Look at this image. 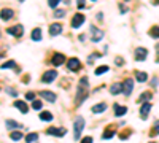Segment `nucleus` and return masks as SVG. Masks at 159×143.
I'll return each mask as SVG.
<instances>
[{"label": "nucleus", "instance_id": "31", "mask_svg": "<svg viewBox=\"0 0 159 143\" xmlns=\"http://www.w3.org/2000/svg\"><path fill=\"white\" fill-rule=\"evenodd\" d=\"M113 134H115V129H110V130H107V132L103 134V138H105V140H107V138H111V137H113Z\"/></svg>", "mask_w": 159, "mask_h": 143}, {"label": "nucleus", "instance_id": "38", "mask_svg": "<svg viewBox=\"0 0 159 143\" xmlns=\"http://www.w3.org/2000/svg\"><path fill=\"white\" fill-rule=\"evenodd\" d=\"M119 11H121V13H127V6H121Z\"/></svg>", "mask_w": 159, "mask_h": 143}, {"label": "nucleus", "instance_id": "24", "mask_svg": "<svg viewBox=\"0 0 159 143\" xmlns=\"http://www.w3.org/2000/svg\"><path fill=\"white\" fill-rule=\"evenodd\" d=\"M116 108V111H115V115L116 116H123L124 113H126V107H119V105H115Z\"/></svg>", "mask_w": 159, "mask_h": 143}, {"label": "nucleus", "instance_id": "6", "mask_svg": "<svg viewBox=\"0 0 159 143\" xmlns=\"http://www.w3.org/2000/svg\"><path fill=\"white\" fill-rule=\"evenodd\" d=\"M22 32H24V29H22V26H13L10 27V29H6V33H10V35H14V37H21Z\"/></svg>", "mask_w": 159, "mask_h": 143}, {"label": "nucleus", "instance_id": "26", "mask_svg": "<svg viewBox=\"0 0 159 143\" xmlns=\"http://www.w3.org/2000/svg\"><path fill=\"white\" fill-rule=\"evenodd\" d=\"M10 138L13 142H18V140H21V138H22V134L21 132H11L10 134Z\"/></svg>", "mask_w": 159, "mask_h": 143}, {"label": "nucleus", "instance_id": "35", "mask_svg": "<svg viewBox=\"0 0 159 143\" xmlns=\"http://www.w3.org/2000/svg\"><path fill=\"white\" fill-rule=\"evenodd\" d=\"M26 99H27V100H34V99H35V94H34V92H27V94H26Z\"/></svg>", "mask_w": 159, "mask_h": 143}, {"label": "nucleus", "instance_id": "33", "mask_svg": "<svg viewBox=\"0 0 159 143\" xmlns=\"http://www.w3.org/2000/svg\"><path fill=\"white\" fill-rule=\"evenodd\" d=\"M64 14H65V11H64V10H57V11H54V16H56V18H62Z\"/></svg>", "mask_w": 159, "mask_h": 143}, {"label": "nucleus", "instance_id": "23", "mask_svg": "<svg viewBox=\"0 0 159 143\" xmlns=\"http://www.w3.org/2000/svg\"><path fill=\"white\" fill-rule=\"evenodd\" d=\"M150 35L153 38H159V27L158 26H154V27H151V29H150Z\"/></svg>", "mask_w": 159, "mask_h": 143}, {"label": "nucleus", "instance_id": "22", "mask_svg": "<svg viewBox=\"0 0 159 143\" xmlns=\"http://www.w3.org/2000/svg\"><path fill=\"white\" fill-rule=\"evenodd\" d=\"M6 127H8V129H19V122H16V121H13V119H8V121H6Z\"/></svg>", "mask_w": 159, "mask_h": 143}, {"label": "nucleus", "instance_id": "28", "mask_svg": "<svg viewBox=\"0 0 159 143\" xmlns=\"http://www.w3.org/2000/svg\"><path fill=\"white\" fill-rule=\"evenodd\" d=\"M13 67H16L14 60H10V62H5V64H2V68H13Z\"/></svg>", "mask_w": 159, "mask_h": 143}, {"label": "nucleus", "instance_id": "40", "mask_svg": "<svg viewBox=\"0 0 159 143\" xmlns=\"http://www.w3.org/2000/svg\"><path fill=\"white\" fill-rule=\"evenodd\" d=\"M92 2H96V0H92Z\"/></svg>", "mask_w": 159, "mask_h": 143}, {"label": "nucleus", "instance_id": "42", "mask_svg": "<svg viewBox=\"0 0 159 143\" xmlns=\"http://www.w3.org/2000/svg\"><path fill=\"white\" fill-rule=\"evenodd\" d=\"M158 3H159V0H158Z\"/></svg>", "mask_w": 159, "mask_h": 143}, {"label": "nucleus", "instance_id": "12", "mask_svg": "<svg viewBox=\"0 0 159 143\" xmlns=\"http://www.w3.org/2000/svg\"><path fill=\"white\" fill-rule=\"evenodd\" d=\"M91 30H92V33H94V35H92V41H100L103 38V32L102 30H99V29H96V27H91Z\"/></svg>", "mask_w": 159, "mask_h": 143}, {"label": "nucleus", "instance_id": "41", "mask_svg": "<svg viewBox=\"0 0 159 143\" xmlns=\"http://www.w3.org/2000/svg\"><path fill=\"white\" fill-rule=\"evenodd\" d=\"M151 143H154V142H151Z\"/></svg>", "mask_w": 159, "mask_h": 143}, {"label": "nucleus", "instance_id": "34", "mask_svg": "<svg viewBox=\"0 0 159 143\" xmlns=\"http://www.w3.org/2000/svg\"><path fill=\"white\" fill-rule=\"evenodd\" d=\"M154 134H159V122H156V124H154V130L151 132V137H154Z\"/></svg>", "mask_w": 159, "mask_h": 143}, {"label": "nucleus", "instance_id": "5", "mask_svg": "<svg viewBox=\"0 0 159 143\" xmlns=\"http://www.w3.org/2000/svg\"><path fill=\"white\" fill-rule=\"evenodd\" d=\"M56 78H57V72L48 70V72H45L43 76H41V81H43V83H51V81H54Z\"/></svg>", "mask_w": 159, "mask_h": 143}, {"label": "nucleus", "instance_id": "9", "mask_svg": "<svg viewBox=\"0 0 159 143\" xmlns=\"http://www.w3.org/2000/svg\"><path fill=\"white\" fill-rule=\"evenodd\" d=\"M48 135H56V137H64L65 135V129H57V127H49L46 130Z\"/></svg>", "mask_w": 159, "mask_h": 143}, {"label": "nucleus", "instance_id": "20", "mask_svg": "<svg viewBox=\"0 0 159 143\" xmlns=\"http://www.w3.org/2000/svg\"><path fill=\"white\" fill-rule=\"evenodd\" d=\"M123 91V84H113V86L110 88V92L113 95H116V94H119V92Z\"/></svg>", "mask_w": 159, "mask_h": 143}, {"label": "nucleus", "instance_id": "2", "mask_svg": "<svg viewBox=\"0 0 159 143\" xmlns=\"http://www.w3.org/2000/svg\"><path fill=\"white\" fill-rule=\"evenodd\" d=\"M83 127H84V119L81 118V116H78L75 119V130H73V138L75 140H80V137H81V130H83Z\"/></svg>", "mask_w": 159, "mask_h": 143}, {"label": "nucleus", "instance_id": "3", "mask_svg": "<svg viewBox=\"0 0 159 143\" xmlns=\"http://www.w3.org/2000/svg\"><path fill=\"white\" fill-rule=\"evenodd\" d=\"M146 56H148V49L142 48V46H138V48L135 49V60L142 62V60H145V59H146Z\"/></svg>", "mask_w": 159, "mask_h": 143}, {"label": "nucleus", "instance_id": "8", "mask_svg": "<svg viewBox=\"0 0 159 143\" xmlns=\"http://www.w3.org/2000/svg\"><path fill=\"white\" fill-rule=\"evenodd\" d=\"M132 88H134V80L127 78L126 81H124V84H123V92H124V95H130V91H132Z\"/></svg>", "mask_w": 159, "mask_h": 143}, {"label": "nucleus", "instance_id": "30", "mask_svg": "<svg viewBox=\"0 0 159 143\" xmlns=\"http://www.w3.org/2000/svg\"><path fill=\"white\" fill-rule=\"evenodd\" d=\"M59 3H61V0H48V5L51 6V8H56Z\"/></svg>", "mask_w": 159, "mask_h": 143}, {"label": "nucleus", "instance_id": "18", "mask_svg": "<svg viewBox=\"0 0 159 143\" xmlns=\"http://www.w3.org/2000/svg\"><path fill=\"white\" fill-rule=\"evenodd\" d=\"M30 37H32L34 41H40L41 40V30L38 29V27H37V29H34L32 30V35H30Z\"/></svg>", "mask_w": 159, "mask_h": 143}, {"label": "nucleus", "instance_id": "29", "mask_svg": "<svg viewBox=\"0 0 159 143\" xmlns=\"http://www.w3.org/2000/svg\"><path fill=\"white\" fill-rule=\"evenodd\" d=\"M150 97H151V92H143V94H142V97L138 99V102H143V100H148Z\"/></svg>", "mask_w": 159, "mask_h": 143}, {"label": "nucleus", "instance_id": "7", "mask_svg": "<svg viewBox=\"0 0 159 143\" xmlns=\"http://www.w3.org/2000/svg\"><path fill=\"white\" fill-rule=\"evenodd\" d=\"M84 21H86V19H84V16L81 13L75 14V16H73V21H72V27H73V29H78L80 26H83Z\"/></svg>", "mask_w": 159, "mask_h": 143}, {"label": "nucleus", "instance_id": "39", "mask_svg": "<svg viewBox=\"0 0 159 143\" xmlns=\"http://www.w3.org/2000/svg\"><path fill=\"white\" fill-rule=\"evenodd\" d=\"M156 53H158V59H156V60L159 62V46H156Z\"/></svg>", "mask_w": 159, "mask_h": 143}, {"label": "nucleus", "instance_id": "15", "mask_svg": "<svg viewBox=\"0 0 159 143\" xmlns=\"http://www.w3.org/2000/svg\"><path fill=\"white\" fill-rule=\"evenodd\" d=\"M14 107L19 108V110H21V113H24V115L29 111V108H27V105L22 102V100H16V102H14Z\"/></svg>", "mask_w": 159, "mask_h": 143}, {"label": "nucleus", "instance_id": "36", "mask_svg": "<svg viewBox=\"0 0 159 143\" xmlns=\"http://www.w3.org/2000/svg\"><path fill=\"white\" fill-rule=\"evenodd\" d=\"M83 8H84V0H78V10L81 11Z\"/></svg>", "mask_w": 159, "mask_h": 143}, {"label": "nucleus", "instance_id": "10", "mask_svg": "<svg viewBox=\"0 0 159 143\" xmlns=\"http://www.w3.org/2000/svg\"><path fill=\"white\" fill-rule=\"evenodd\" d=\"M51 62H53L54 65H57V67H59V65H62V64L65 62V56H64V54H61V53H56V54L53 56V60H51Z\"/></svg>", "mask_w": 159, "mask_h": 143}, {"label": "nucleus", "instance_id": "13", "mask_svg": "<svg viewBox=\"0 0 159 143\" xmlns=\"http://www.w3.org/2000/svg\"><path fill=\"white\" fill-rule=\"evenodd\" d=\"M13 10H10V8H5V10H2L0 11V18L3 19V21H8V19L13 18Z\"/></svg>", "mask_w": 159, "mask_h": 143}, {"label": "nucleus", "instance_id": "16", "mask_svg": "<svg viewBox=\"0 0 159 143\" xmlns=\"http://www.w3.org/2000/svg\"><path fill=\"white\" fill-rule=\"evenodd\" d=\"M135 78H137L138 83H145V81L148 80V75H146L145 72H135Z\"/></svg>", "mask_w": 159, "mask_h": 143}, {"label": "nucleus", "instance_id": "4", "mask_svg": "<svg viewBox=\"0 0 159 143\" xmlns=\"http://www.w3.org/2000/svg\"><path fill=\"white\" fill-rule=\"evenodd\" d=\"M67 67H68V70H70V72H78L80 67H81V62L76 59V57H72V59L67 62Z\"/></svg>", "mask_w": 159, "mask_h": 143}, {"label": "nucleus", "instance_id": "17", "mask_svg": "<svg viewBox=\"0 0 159 143\" xmlns=\"http://www.w3.org/2000/svg\"><path fill=\"white\" fill-rule=\"evenodd\" d=\"M150 110H151V103H145V105L142 107V110H140V115H142V118H143V119H145L146 116H148Z\"/></svg>", "mask_w": 159, "mask_h": 143}, {"label": "nucleus", "instance_id": "25", "mask_svg": "<svg viewBox=\"0 0 159 143\" xmlns=\"http://www.w3.org/2000/svg\"><path fill=\"white\" fill-rule=\"evenodd\" d=\"M110 68H108V65H102V67H97L96 68V75H103L105 72H108Z\"/></svg>", "mask_w": 159, "mask_h": 143}, {"label": "nucleus", "instance_id": "37", "mask_svg": "<svg viewBox=\"0 0 159 143\" xmlns=\"http://www.w3.org/2000/svg\"><path fill=\"white\" fill-rule=\"evenodd\" d=\"M81 143H92V138L91 137H84L83 140H81Z\"/></svg>", "mask_w": 159, "mask_h": 143}, {"label": "nucleus", "instance_id": "14", "mask_svg": "<svg viewBox=\"0 0 159 143\" xmlns=\"http://www.w3.org/2000/svg\"><path fill=\"white\" fill-rule=\"evenodd\" d=\"M41 97H45L48 102H56V94L49 91H41Z\"/></svg>", "mask_w": 159, "mask_h": 143}, {"label": "nucleus", "instance_id": "1", "mask_svg": "<svg viewBox=\"0 0 159 143\" xmlns=\"http://www.w3.org/2000/svg\"><path fill=\"white\" fill-rule=\"evenodd\" d=\"M86 95H88V78H81L80 81V88H78V94H76V103H81L86 100Z\"/></svg>", "mask_w": 159, "mask_h": 143}, {"label": "nucleus", "instance_id": "27", "mask_svg": "<svg viewBox=\"0 0 159 143\" xmlns=\"http://www.w3.org/2000/svg\"><path fill=\"white\" fill-rule=\"evenodd\" d=\"M37 138H38L37 134H29V135L26 137V142H27V143H34V142H37Z\"/></svg>", "mask_w": 159, "mask_h": 143}, {"label": "nucleus", "instance_id": "21", "mask_svg": "<svg viewBox=\"0 0 159 143\" xmlns=\"http://www.w3.org/2000/svg\"><path fill=\"white\" fill-rule=\"evenodd\" d=\"M40 119L41 121H53V115L49 111H43V113H40Z\"/></svg>", "mask_w": 159, "mask_h": 143}, {"label": "nucleus", "instance_id": "19", "mask_svg": "<svg viewBox=\"0 0 159 143\" xmlns=\"http://www.w3.org/2000/svg\"><path fill=\"white\" fill-rule=\"evenodd\" d=\"M105 110H107V105H105V103H97V105L92 107V111H94V113H103Z\"/></svg>", "mask_w": 159, "mask_h": 143}, {"label": "nucleus", "instance_id": "11", "mask_svg": "<svg viewBox=\"0 0 159 143\" xmlns=\"http://www.w3.org/2000/svg\"><path fill=\"white\" fill-rule=\"evenodd\" d=\"M61 32H62V24H59V22H54V24H51V27H49V33H51L53 37L59 35Z\"/></svg>", "mask_w": 159, "mask_h": 143}, {"label": "nucleus", "instance_id": "32", "mask_svg": "<svg viewBox=\"0 0 159 143\" xmlns=\"http://www.w3.org/2000/svg\"><path fill=\"white\" fill-rule=\"evenodd\" d=\"M32 108H34V110H40V108H41V102H40V100H34Z\"/></svg>", "mask_w": 159, "mask_h": 143}]
</instances>
